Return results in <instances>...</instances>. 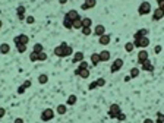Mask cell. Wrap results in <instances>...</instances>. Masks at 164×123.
Here are the masks:
<instances>
[{"label":"cell","mask_w":164,"mask_h":123,"mask_svg":"<svg viewBox=\"0 0 164 123\" xmlns=\"http://www.w3.org/2000/svg\"><path fill=\"white\" fill-rule=\"evenodd\" d=\"M76 101H78L76 95H75V94H70V95L67 97V100H66V104H67V106H75Z\"/></svg>","instance_id":"obj_22"},{"label":"cell","mask_w":164,"mask_h":123,"mask_svg":"<svg viewBox=\"0 0 164 123\" xmlns=\"http://www.w3.org/2000/svg\"><path fill=\"white\" fill-rule=\"evenodd\" d=\"M16 50H18V53H25V51H26V45L25 44H18L16 45Z\"/></svg>","instance_id":"obj_32"},{"label":"cell","mask_w":164,"mask_h":123,"mask_svg":"<svg viewBox=\"0 0 164 123\" xmlns=\"http://www.w3.org/2000/svg\"><path fill=\"white\" fill-rule=\"evenodd\" d=\"M147 35H148V29H147V28H142V29H138L136 32L133 34V40L142 38V37H147Z\"/></svg>","instance_id":"obj_16"},{"label":"cell","mask_w":164,"mask_h":123,"mask_svg":"<svg viewBox=\"0 0 164 123\" xmlns=\"http://www.w3.org/2000/svg\"><path fill=\"white\" fill-rule=\"evenodd\" d=\"M139 73H141V70H139L138 67H132L129 75H131V78H138V76H139Z\"/></svg>","instance_id":"obj_29"},{"label":"cell","mask_w":164,"mask_h":123,"mask_svg":"<svg viewBox=\"0 0 164 123\" xmlns=\"http://www.w3.org/2000/svg\"><path fill=\"white\" fill-rule=\"evenodd\" d=\"M47 60V53H38V62H45Z\"/></svg>","instance_id":"obj_34"},{"label":"cell","mask_w":164,"mask_h":123,"mask_svg":"<svg viewBox=\"0 0 164 123\" xmlns=\"http://www.w3.org/2000/svg\"><path fill=\"white\" fill-rule=\"evenodd\" d=\"M53 119H54V110L53 109H45V110H43V113H41V120L43 122H50Z\"/></svg>","instance_id":"obj_4"},{"label":"cell","mask_w":164,"mask_h":123,"mask_svg":"<svg viewBox=\"0 0 164 123\" xmlns=\"http://www.w3.org/2000/svg\"><path fill=\"white\" fill-rule=\"evenodd\" d=\"M163 18H164V11H161L160 8L154 9L153 11V19L154 21H160V19H163Z\"/></svg>","instance_id":"obj_14"},{"label":"cell","mask_w":164,"mask_h":123,"mask_svg":"<svg viewBox=\"0 0 164 123\" xmlns=\"http://www.w3.org/2000/svg\"><path fill=\"white\" fill-rule=\"evenodd\" d=\"M59 3H60V5H66V3H67V0H59Z\"/></svg>","instance_id":"obj_49"},{"label":"cell","mask_w":164,"mask_h":123,"mask_svg":"<svg viewBox=\"0 0 164 123\" xmlns=\"http://www.w3.org/2000/svg\"><path fill=\"white\" fill-rule=\"evenodd\" d=\"M67 45V43L66 41H63V43H60V44L57 45L54 48V54L57 57H63V51H65V47Z\"/></svg>","instance_id":"obj_10"},{"label":"cell","mask_w":164,"mask_h":123,"mask_svg":"<svg viewBox=\"0 0 164 123\" xmlns=\"http://www.w3.org/2000/svg\"><path fill=\"white\" fill-rule=\"evenodd\" d=\"M9 51H11V45L8 44V43L0 44V54H8Z\"/></svg>","instance_id":"obj_23"},{"label":"cell","mask_w":164,"mask_h":123,"mask_svg":"<svg viewBox=\"0 0 164 123\" xmlns=\"http://www.w3.org/2000/svg\"><path fill=\"white\" fill-rule=\"evenodd\" d=\"M148 57H150L148 51H147L145 48H141V50H139V53H138V63H139V65H142L145 60H148Z\"/></svg>","instance_id":"obj_7"},{"label":"cell","mask_w":164,"mask_h":123,"mask_svg":"<svg viewBox=\"0 0 164 123\" xmlns=\"http://www.w3.org/2000/svg\"><path fill=\"white\" fill-rule=\"evenodd\" d=\"M25 90H26V88H25L23 85H21V87L18 88V94H23V92H25Z\"/></svg>","instance_id":"obj_46"},{"label":"cell","mask_w":164,"mask_h":123,"mask_svg":"<svg viewBox=\"0 0 164 123\" xmlns=\"http://www.w3.org/2000/svg\"><path fill=\"white\" fill-rule=\"evenodd\" d=\"M122 67H123V59H116L113 63H111V66H110V72L111 73H116V72H119Z\"/></svg>","instance_id":"obj_6"},{"label":"cell","mask_w":164,"mask_h":123,"mask_svg":"<svg viewBox=\"0 0 164 123\" xmlns=\"http://www.w3.org/2000/svg\"><path fill=\"white\" fill-rule=\"evenodd\" d=\"M117 120H119V122H123V120H126V114H125V113H120V114L117 116Z\"/></svg>","instance_id":"obj_41"},{"label":"cell","mask_w":164,"mask_h":123,"mask_svg":"<svg viewBox=\"0 0 164 123\" xmlns=\"http://www.w3.org/2000/svg\"><path fill=\"white\" fill-rule=\"evenodd\" d=\"M154 53H161V45H155V48H154Z\"/></svg>","instance_id":"obj_44"},{"label":"cell","mask_w":164,"mask_h":123,"mask_svg":"<svg viewBox=\"0 0 164 123\" xmlns=\"http://www.w3.org/2000/svg\"><path fill=\"white\" fill-rule=\"evenodd\" d=\"M110 41H111V37H110L109 34H104V35L98 37V43H100L101 45H107V44H110Z\"/></svg>","instance_id":"obj_15"},{"label":"cell","mask_w":164,"mask_h":123,"mask_svg":"<svg viewBox=\"0 0 164 123\" xmlns=\"http://www.w3.org/2000/svg\"><path fill=\"white\" fill-rule=\"evenodd\" d=\"M133 44L136 48H147L150 45V38L148 37H142V38H138V40H133Z\"/></svg>","instance_id":"obj_3"},{"label":"cell","mask_w":164,"mask_h":123,"mask_svg":"<svg viewBox=\"0 0 164 123\" xmlns=\"http://www.w3.org/2000/svg\"><path fill=\"white\" fill-rule=\"evenodd\" d=\"M95 88H98V85H97V81H94V82H91L89 85H88V90H95Z\"/></svg>","instance_id":"obj_39"},{"label":"cell","mask_w":164,"mask_h":123,"mask_svg":"<svg viewBox=\"0 0 164 123\" xmlns=\"http://www.w3.org/2000/svg\"><path fill=\"white\" fill-rule=\"evenodd\" d=\"M131 75H129V76H126V78H125V81H126V82H129V81H131Z\"/></svg>","instance_id":"obj_50"},{"label":"cell","mask_w":164,"mask_h":123,"mask_svg":"<svg viewBox=\"0 0 164 123\" xmlns=\"http://www.w3.org/2000/svg\"><path fill=\"white\" fill-rule=\"evenodd\" d=\"M157 3H158V8H160L161 11H164V0H158Z\"/></svg>","instance_id":"obj_42"},{"label":"cell","mask_w":164,"mask_h":123,"mask_svg":"<svg viewBox=\"0 0 164 123\" xmlns=\"http://www.w3.org/2000/svg\"><path fill=\"white\" fill-rule=\"evenodd\" d=\"M82 60H84V53L82 51H75L73 57H72V62L73 63H81Z\"/></svg>","instance_id":"obj_19"},{"label":"cell","mask_w":164,"mask_h":123,"mask_svg":"<svg viewBox=\"0 0 164 123\" xmlns=\"http://www.w3.org/2000/svg\"><path fill=\"white\" fill-rule=\"evenodd\" d=\"M63 26H65L66 29H73V21L69 19L67 16H65L63 18Z\"/></svg>","instance_id":"obj_21"},{"label":"cell","mask_w":164,"mask_h":123,"mask_svg":"<svg viewBox=\"0 0 164 123\" xmlns=\"http://www.w3.org/2000/svg\"><path fill=\"white\" fill-rule=\"evenodd\" d=\"M66 112H67V104H59L56 109L57 114H66Z\"/></svg>","instance_id":"obj_24"},{"label":"cell","mask_w":164,"mask_h":123,"mask_svg":"<svg viewBox=\"0 0 164 123\" xmlns=\"http://www.w3.org/2000/svg\"><path fill=\"white\" fill-rule=\"evenodd\" d=\"M122 113V109L119 104H111L109 109V117L110 119H117V116Z\"/></svg>","instance_id":"obj_2"},{"label":"cell","mask_w":164,"mask_h":123,"mask_svg":"<svg viewBox=\"0 0 164 123\" xmlns=\"http://www.w3.org/2000/svg\"><path fill=\"white\" fill-rule=\"evenodd\" d=\"M97 85H98V87H104V85H106V79H104V78H98V79H97Z\"/></svg>","instance_id":"obj_40"},{"label":"cell","mask_w":164,"mask_h":123,"mask_svg":"<svg viewBox=\"0 0 164 123\" xmlns=\"http://www.w3.org/2000/svg\"><path fill=\"white\" fill-rule=\"evenodd\" d=\"M75 75L79 76V78L82 79H88L89 78V69H75Z\"/></svg>","instance_id":"obj_8"},{"label":"cell","mask_w":164,"mask_h":123,"mask_svg":"<svg viewBox=\"0 0 164 123\" xmlns=\"http://www.w3.org/2000/svg\"><path fill=\"white\" fill-rule=\"evenodd\" d=\"M72 54H73V48L67 44L65 47V51H63V57H69V56H72Z\"/></svg>","instance_id":"obj_26"},{"label":"cell","mask_w":164,"mask_h":123,"mask_svg":"<svg viewBox=\"0 0 164 123\" xmlns=\"http://www.w3.org/2000/svg\"><path fill=\"white\" fill-rule=\"evenodd\" d=\"M144 123H155L153 120V119H145V120H144Z\"/></svg>","instance_id":"obj_48"},{"label":"cell","mask_w":164,"mask_h":123,"mask_svg":"<svg viewBox=\"0 0 164 123\" xmlns=\"http://www.w3.org/2000/svg\"><path fill=\"white\" fill-rule=\"evenodd\" d=\"M133 48H135L133 41H129V43H126V44H125V50H126L128 53H132V51H133Z\"/></svg>","instance_id":"obj_30"},{"label":"cell","mask_w":164,"mask_h":123,"mask_svg":"<svg viewBox=\"0 0 164 123\" xmlns=\"http://www.w3.org/2000/svg\"><path fill=\"white\" fill-rule=\"evenodd\" d=\"M32 51H35V53H43L44 51V47L41 43H35L32 47Z\"/></svg>","instance_id":"obj_27"},{"label":"cell","mask_w":164,"mask_h":123,"mask_svg":"<svg viewBox=\"0 0 164 123\" xmlns=\"http://www.w3.org/2000/svg\"><path fill=\"white\" fill-rule=\"evenodd\" d=\"M95 5H97V0H85L81 8H82V11H88V9L95 8Z\"/></svg>","instance_id":"obj_11"},{"label":"cell","mask_w":164,"mask_h":123,"mask_svg":"<svg viewBox=\"0 0 164 123\" xmlns=\"http://www.w3.org/2000/svg\"><path fill=\"white\" fill-rule=\"evenodd\" d=\"M13 43H15V45L18 44H28L29 43V37L26 35V34H21V35H16L15 38H13Z\"/></svg>","instance_id":"obj_5"},{"label":"cell","mask_w":164,"mask_h":123,"mask_svg":"<svg viewBox=\"0 0 164 123\" xmlns=\"http://www.w3.org/2000/svg\"><path fill=\"white\" fill-rule=\"evenodd\" d=\"M2 25H3V22H2V21H0V28H2Z\"/></svg>","instance_id":"obj_51"},{"label":"cell","mask_w":164,"mask_h":123,"mask_svg":"<svg viewBox=\"0 0 164 123\" xmlns=\"http://www.w3.org/2000/svg\"><path fill=\"white\" fill-rule=\"evenodd\" d=\"M157 122L164 123V114H163L161 112H158V113H157Z\"/></svg>","instance_id":"obj_38"},{"label":"cell","mask_w":164,"mask_h":123,"mask_svg":"<svg viewBox=\"0 0 164 123\" xmlns=\"http://www.w3.org/2000/svg\"><path fill=\"white\" fill-rule=\"evenodd\" d=\"M81 31H82L84 35H91V34H92V28H82Z\"/></svg>","instance_id":"obj_37"},{"label":"cell","mask_w":164,"mask_h":123,"mask_svg":"<svg viewBox=\"0 0 164 123\" xmlns=\"http://www.w3.org/2000/svg\"><path fill=\"white\" fill-rule=\"evenodd\" d=\"M153 11V8H151V3L150 2H142L141 5H139V8H138V13L139 15H148V13H151Z\"/></svg>","instance_id":"obj_1"},{"label":"cell","mask_w":164,"mask_h":123,"mask_svg":"<svg viewBox=\"0 0 164 123\" xmlns=\"http://www.w3.org/2000/svg\"><path fill=\"white\" fill-rule=\"evenodd\" d=\"M15 123H23V119H21V117H16V119H15Z\"/></svg>","instance_id":"obj_47"},{"label":"cell","mask_w":164,"mask_h":123,"mask_svg":"<svg viewBox=\"0 0 164 123\" xmlns=\"http://www.w3.org/2000/svg\"><path fill=\"white\" fill-rule=\"evenodd\" d=\"M92 34H94V35H97V37L104 35V34H106V26H104V25H101V23L95 25V28L92 29Z\"/></svg>","instance_id":"obj_9"},{"label":"cell","mask_w":164,"mask_h":123,"mask_svg":"<svg viewBox=\"0 0 164 123\" xmlns=\"http://www.w3.org/2000/svg\"><path fill=\"white\" fill-rule=\"evenodd\" d=\"M47 82H48V76H47V73H41V75L38 76V84L44 85V84H47Z\"/></svg>","instance_id":"obj_28"},{"label":"cell","mask_w":164,"mask_h":123,"mask_svg":"<svg viewBox=\"0 0 164 123\" xmlns=\"http://www.w3.org/2000/svg\"><path fill=\"white\" fill-rule=\"evenodd\" d=\"M78 69H89V65H88L85 60H82L81 63H79V66H78Z\"/></svg>","instance_id":"obj_36"},{"label":"cell","mask_w":164,"mask_h":123,"mask_svg":"<svg viewBox=\"0 0 164 123\" xmlns=\"http://www.w3.org/2000/svg\"><path fill=\"white\" fill-rule=\"evenodd\" d=\"M5 114H6V110H5L3 107H0V119H3V117H5Z\"/></svg>","instance_id":"obj_43"},{"label":"cell","mask_w":164,"mask_h":123,"mask_svg":"<svg viewBox=\"0 0 164 123\" xmlns=\"http://www.w3.org/2000/svg\"><path fill=\"white\" fill-rule=\"evenodd\" d=\"M29 60H31V62H38V53L32 51V53L29 54Z\"/></svg>","instance_id":"obj_33"},{"label":"cell","mask_w":164,"mask_h":123,"mask_svg":"<svg viewBox=\"0 0 164 123\" xmlns=\"http://www.w3.org/2000/svg\"><path fill=\"white\" fill-rule=\"evenodd\" d=\"M25 12H26V9H25V6H18V8H16V15H18V19H19V21H25V18H26V16H25Z\"/></svg>","instance_id":"obj_12"},{"label":"cell","mask_w":164,"mask_h":123,"mask_svg":"<svg viewBox=\"0 0 164 123\" xmlns=\"http://www.w3.org/2000/svg\"><path fill=\"white\" fill-rule=\"evenodd\" d=\"M22 85H23V87H25V88H29V87H31V81H29V79H28V81H25V82H23V84H22Z\"/></svg>","instance_id":"obj_45"},{"label":"cell","mask_w":164,"mask_h":123,"mask_svg":"<svg viewBox=\"0 0 164 123\" xmlns=\"http://www.w3.org/2000/svg\"><path fill=\"white\" fill-rule=\"evenodd\" d=\"M141 69L145 70V72H154V65L151 63V60L148 59V60H145L142 65H141Z\"/></svg>","instance_id":"obj_13"},{"label":"cell","mask_w":164,"mask_h":123,"mask_svg":"<svg viewBox=\"0 0 164 123\" xmlns=\"http://www.w3.org/2000/svg\"><path fill=\"white\" fill-rule=\"evenodd\" d=\"M110 57H111V53H110L109 50H103V51H100V60H101V62H109Z\"/></svg>","instance_id":"obj_18"},{"label":"cell","mask_w":164,"mask_h":123,"mask_svg":"<svg viewBox=\"0 0 164 123\" xmlns=\"http://www.w3.org/2000/svg\"><path fill=\"white\" fill-rule=\"evenodd\" d=\"M98 63H101V60H100V53H92V54H91V65H92V66H97Z\"/></svg>","instance_id":"obj_20"},{"label":"cell","mask_w":164,"mask_h":123,"mask_svg":"<svg viewBox=\"0 0 164 123\" xmlns=\"http://www.w3.org/2000/svg\"><path fill=\"white\" fill-rule=\"evenodd\" d=\"M73 29H82V18L73 21Z\"/></svg>","instance_id":"obj_31"},{"label":"cell","mask_w":164,"mask_h":123,"mask_svg":"<svg viewBox=\"0 0 164 123\" xmlns=\"http://www.w3.org/2000/svg\"><path fill=\"white\" fill-rule=\"evenodd\" d=\"M157 2H158V0H157Z\"/></svg>","instance_id":"obj_52"},{"label":"cell","mask_w":164,"mask_h":123,"mask_svg":"<svg viewBox=\"0 0 164 123\" xmlns=\"http://www.w3.org/2000/svg\"><path fill=\"white\" fill-rule=\"evenodd\" d=\"M92 19L91 18H82V28H91Z\"/></svg>","instance_id":"obj_25"},{"label":"cell","mask_w":164,"mask_h":123,"mask_svg":"<svg viewBox=\"0 0 164 123\" xmlns=\"http://www.w3.org/2000/svg\"><path fill=\"white\" fill-rule=\"evenodd\" d=\"M25 22L28 23V25H32V23L35 22V18H34V16H31V15H29V16H26V18H25Z\"/></svg>","instance_id":"obj_35"},{"label":"cell","mask_w":164,"mask_h":123,"mask_svg":"<svg viewBox=\"0 0 164 123\" xmlns=\"http://www.w3.org/2000/svg\"><path fill=\"white\" fill-rule=\"evenodd\" d=\"M65 16H67L69 19H72V21H76V19H79L81 16H79V12L75 11V9H72V11H69L67 13H66Z\"/></svg>","instance_id":"obj_17"}]
</instances>
